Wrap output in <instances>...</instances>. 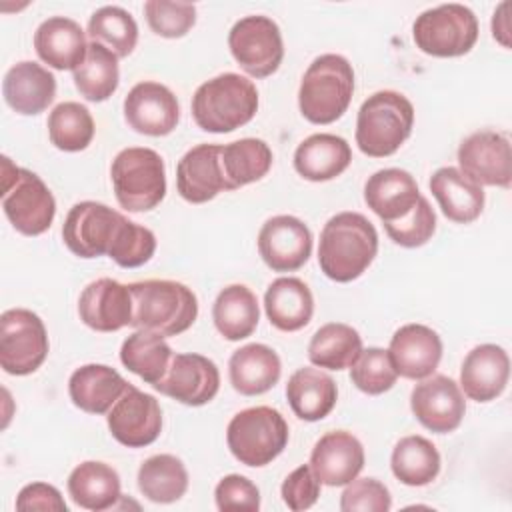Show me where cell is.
Returning <instances> with one entry per match:
<instances>
[{
	"mask_svg": "<svg viewBox=\"0 0 512 512\" xmlns=\"http://www.w3.org/2000/svg\"><path fill=\"white\" fill-rule=\"evenodd\" d=\"M120 82L118 56L102 44L90 42L84 62L74 70V86L90 102L108 100Z\"/></svg>",
	"mask_w": 512,
	"mask_h": 512,
	"instance_id": "obj_40",
	"label": "cell"
},
{
	"mask_svg": "<svg viewBox=\"0 0 512 512\" xmlns=\"http://www.w3.org/2000/svg\"><path fill=\"white\" fill-rule=\"evenodd\" d=\"M350 380L360 392L370 396L388 392L398 380L390 352L378 346L362 350L358 360L350 366Z\"/></svg>",
	"mask_w": 512,
	"mask_h": 512,
	"instance_id": "obj_43",
	"label": "cell"
},
{
	"mask_svg": "<svg viewBox=\"0 0 512 512\" xmlns=\"http://www.w3.org/2000/svg\"><path fill=\"white\" fill-rule=\"evenodd\" d=\"M510 376V358L502 346L480 344L472 348L460 368V388L474 402L496 400Z\"/></svg>",
	"mask_w": 512,
	"mask_h": 512,
	"instance_id": "obj_23",
	"label": "cell"
},
{
	"mask_svg": "<svg viewBox=\"0 0 512 512\" xmlns=\"http://www.w3.org/2000/svg\"><path fill=\"white\" fill-rule=\"evenodd\" d=\"M258 254L270 270L294 272L302 268L312 254V232L296 216H272L258 232Z\"/></svg>",
	"mask_w": 512,
	"mask_h": 512,
	"instance_id": "obj_16",
	"label": "cell"
},
{
	"mask_svg": "<svg viewBox=\"0 0 512 512\" xmlns=\"http://www.w3.org/2000/svg\"><path fill=\"white\" fill-rule=\"evenodd\" d=\"M138 488L150 502L172 504L188 490L186 466L172 454L150 456L138 468Z\"/></svg>",
	"mask_w": 512,
	"mask_h": 512,
	"instance_id": "obj_39",
	"label": "cell"
},
{
	"mask_svg": "<svg viewBox=\"0 0 512 512\" xmlns=\"http://www.w3.org/2000/svg\"><path fill=\"white\" fill-rule=\"evenodd\" d=\"M310 468L320 484L346 486L364 468L362 442L346 430L326 432L312 448Z\"/></svg>",
	"mask_w": 512,
	"mask_h": 512,
	"instance_id": "obj_21",
	"label": "cell"
},
{
	"mask_svg": "<svg viewBox=\"0 0 512 512\" xmlns=\"http://www.w3.org/2000/svg\"><path fill=\"white\" fill-rule=\"evenodd\" d=\"M124 118L138 134L166 136L180 120V106L168 86L144 80L134 84L126 94Z\"/></svg>",
	"mask_w": 512,
	"mask_h": 512,
	"instance_id": "obj_18",
	"label": "cell"
},
{
	"mask_svg": "<svg viewBox=\"0 0 512 512\" xmlns=\"http://www.w3.org/2000/svg\"><path fill=\"white\" fill-rule=\"evenodd\" d=\"M288 424L270 406H254L232 416L226 428V442L232 456L246 466H266L276 460L288 444Z\"/></svg>",
	"mask_w": 512,
	"mask_h": 512,
	"instance_id": "obj_8",
	"label": "cell"
},
{
	"mask_svg": "<svg viewBox=\"0 0 512 512\" xmlns=\"http://www.w3.org/2000/svg\"><path fill=\"white\" fill-rule=\"evenodd\" d=\"M440 454L424 436H404L396 442L390 468L392 474L406 486H426L440 474Z\"/></svg>",
	"mask_w": 512,
	"mask_h": 512,
	"instance_id": "obj_38",
	"label": "cell"
},
{
	"mask_svg": "<svg viewBox=\"0 0 512 512\" xmlns=\"http://www.w3.org/2000/svg\"><path fill=\"white\" fill-rule=\"evenodd\" d=\"M286 398L300 420L318 422L336 406L338 386L330 374L304 366L288 378Z\"/></svg>",
	"mask_w": 512,
	"mask_h": 512,
	"instance_id": "obj_32",
	"label": "cell"
},
{
	"mask_svg": "<svg viewBox=\"0 0 512 512\" xmlns=\"http://www.w3.org/2000/svg\"><path fill=\"white\" fill-rule=\"evenodd\" d=\"M352 94V64L340 54H322L312 60L302 76L298 108L312 124H332L348 110Z\"/></svg>",
	"mask_w": 512,
	"mask_h": 512,
	"instance_id": "obj_4",
	"label": "cell"
},
{
	"mask_svg": "<svg viewBox=\"0 0 512 512\" xmlns=\"http://www.w3.org/2000/svg\"><path fill=\"white\" fill-rule=\"evenodd\" d=\"M390 508L392 496L376 478H354L340 496L342 512H388Z\"/></svg>",
	"mask_w": 512,
	"mask_h": 512,
	"instance_id": "obj_47",
	"label": "cell"
},
{
	"mask_svg": "<svg viewBox=\"0 0 512 512\" xmlns=\"http://www.w3.org/2000/svg\"><path fill=\"white\" fill-rule=\"evenodd\" d=\"M410 408L416 420L430 432H454L466 412V400L460 386L444 376L422 378L410 392Z\"/></svg>",
	"mask_w": 512,
	"mask_h": 512,
	"instance_id": "obj_15",
	"label": "cell"
},
{
	"mask_svg": "<svg viewBox=\"0 0 512 512\" xmlns=\"http://www.w3.org/2000/svg\"><path fill=\"white\" fill-rule=\"evenodd\" d=\"M430 192L442 214L456 224H470L484 210L482 186L454 166H442L432 174Z\"/></svg>",
	"mask_w": 512,
	"mask_h": 512,
	"instance_id": "obj_27",
	"label": "cell"
},
{
	"mask_svg": "<svg viewBox=\"0 0 512 512\" xmlns=\"http://www.w3.org/2000/svg\"><path fill=\"white\" fill-rule=\"evenodd\" d=\"M2 94L14 112L22 116H36L54 102L56 78L44 66L24 60L6 72Z\"/></svg>",
	"mask_w": 512,
	"mask_h": 512,
	"instance_id": "obj_24",
	"label": "cell"
},
{
	"mask_svg": "<svg viewBox=\"0 0 512 512\" xmlns=\"http://www.w3.org/2000/svg\"><path fill=\"white\" fill-rule=\"evenodd\" d=\"M362 350L358 330L344 322H328L314 332L308 344V358L318 368L344 370L358 360Z\"/></svg>",
	"mask_w": 512,
	"mask_h": 512,
	"instance_id": "obj_37",
	"label": "cell"
},
{
	"mask_svg": "<svg viewBox=\"0 0 512 512\" xmlns=\"http://www.w3.org/2000/svg\"><path fill=\"white\" fill-rule=\"evenodd\" d=\"M126 216L94 200L78 202L66 214L62 240L66 248L80 258L108 256L112 242Z\"/></svg>",
	"mask_w": 512,
	"mask_h": 512,
	"instance_id": "obj_12",
	"label": "cell"
},
{
	"mask_svg": "<svg viewBox=\"0 0 512 512\" xmlns=\"http://www.w3.org/2000/svg\"><path fill=\"white\" fill-rule=\"evenodd\" d=\"M16 510L26 512V510H48V512H66L68 506L52 484L46 482H32L26 484L18 496H16Z\"/></svg>",
	"mask_w": 512,
	"mask_h": 512,
	"instance_id": "obj_50",
	"label": "cell"
},
{
	"mask_svg": "<svg viewBox=\"0 0 512 512\" xmlns=\"http://www.w3.org/2000/svg\"><path fill=\"white\" fill-rule=\"evenodd\" d=\"M50 350L48 332L38 314L28 308H10L0 316V366L6 374L36 372Z\"/></svg>",
	"mask_w": 512,
	"mask_h": 512,
	"instance_id": "obj_10",
	"label": "cell"
},
{
	"mask_svg": "<svg viewBox=\"0 0 512 512\" xmlns=\"http://www.w3.org/2000/svg\"><path fill=\"white\" fill-rule=\"evenodd\" d=\"M478 18L464 4H440L424 10L412 26L416 46L434 58L468 54L478 40Z\"/></svg>",
	"mask_w": 512,
	"mask_h": 512,
	"instance_id": "obj_9",
	"label": "cell"
},
{
	"mask_svg": "<svg viewBox=\"0 0 512 512\" xmlns=\"http://www.w3.org/2000/svg\"><path fill=\"white\" fill-rule=\"evenodd\" d=\"M156 252V236L150 228L124 218L108 256L122 268L144 266Z\"/></svg>",
	"mask_w": 512,
	"mask_h": 512,
	"instance_id": "obj_44",
	"label": "cell"
},
{
	"mask_svg": "<svg viewBox=\"0 0 512 512\" xmlns=\"http://www.w3.org/2000/svg\"><path fill=\"white\" fill-rule=\"evenodd\" d=\"M68 494L76 506L102 512L120 500V476L106 462L86 460L68 476Z\"/></svg>",
	"mask_w": 512,
	"mask_h": 512,
	"instance_id": "obj_33",
	"label": "cell"
},
{
	"mask_svg": "<svg viewBox=\"0 0 512 512\" xmlns=\"http://www.w3.org/2000/svg\"><path fill=\"white\" fill-rule=\"evenodd\" d=\"M458 164V170L480 186L510 188L512 154L508 136L496 130L472 132L458 146Z\"/></svg>",
	"mask_w": 512,
	"mask_h": 512,
	"instance_id": "obj_13",
	"label": "cell"
},
{
	"mask_svg": "<svg viewBox=\"0 0 512 512\" xmlns=\"http://www.w3.org/2000/svg\"><path fill=\"white\" fill-rule=\"evenodd\" d=\"M272 150L260 138H240L220 146V166L226 188L238 190L268 174L272 168Z\"/></svg>",
	"mask_w": 512,
	"mask_h": 512,
	"instance_id": "obj_35",
	"label": "cell"
},
{
	"mask_svg": "<svg viewBox=\"0 0 512 512\" xmlns=\"http://www.w3.org/2000/svg\"><path fill=\"white\" fill-rule=\"evenodd\" d=\"M398 376L422 380L434 374L442 358V340L436 330L424 324H404L390 338L388 346Z\"/></svg>",
	"mask_w": 512,
	"mask_h": 512,
	"instance_id": "obj_20",
	"label": "cell"
},
{
	"mask_svg": "<svg viewBox=\"0 0 512 512\" xmlns=\"http://www.w3.org/2000/svg\"><path fill=\"white\" fill-rule=\"evenodd\" d=\"M264 310L274 328L296 332L312 320L314 298L306 282L294 276H282L266 288Z\"/></svg>",
	"mask_w": 512,
	"mask_h": 512,
	"instance_id": "obj_31",
	"label": "cell"
},
{
	"mask_svg": "<svg viewBox=\"0 0 512 512\" xmlns=\"http://www.w3.org/2000/svg\"><path fill=\"white\" fill-rule=\"evenodd\" d=\"M134 300L130 326L160 336L186 332L198 316L196 294L176 280H144L128 284Z\"/></svg>",
	"mask_w": 512,
	"mask_h": 512,
	"instance_id": "obj_3",
	"label": "cell"
},
{
	"mask_svg": "<svg viewBox=\"0 0 512 512\" xmlns=\"http://www.w3.org/2000/svg\"><path fill=\"white\" fill-rule=\"evenodd\" d=\"M38 58L54 70H76L88 52L86 34L72 18L52 16L34 32Z\"/></svg>",
	"mask_w": 512,
	"mask_h": 512,
	"instance_id": "obj_25",
	"label": "cell"
},
{
	"mask_svg": "<svg viewBox=\"0 0 512 512\" xmlns=\"http://www.w3.org/2000/svg\"><path fill=\"white\" fill-rule=\"evenodd\" d=\"M384 230L394 244L402 248H420L436 232V214L430 202L424 196H420L414 208L404 218L386 222Z\"/></svg>",
	"mask_w": 512,
	"mask_h": 512,
	"instance_id": "obj_45",
	"label": "cell"
},
{
	"mask_svg": "<svg viewBox=\"0 0 512 512\" xmlns=\"http://www.w3.org/2000/svg\"><path fill=\"white\" fill-rule=\"evenodd\" d=\"M352 162L350 144L336 134H312L294 152V170L310 182H328Z\"/></svg>",
	"mask_w": 512,
	"mask_h": 512,
	"instance_id": "obj_30",
	"label": "cell"
},
{
	"mask_svg": "<svg viewBox=\"0 0 512 512\" xmlns=\"http://www.w3.org/2000/svg\"><path fill=\"white\" fill-rule=\"evenodd\" d=\"M414 106L396 90L368 96L356 118V144L370 158L392 156L412 134Z\"/></svg>",
	"mask_w": 512,
	"mask_h": 512,
	"instance_id": "obj_5",
	"label": "cell"
},
{
	"mask_svg": "<svg viewBox=\"0 0 512 512\" xmlns=\"http://www.w3.org/2000/svg\"><path fill=\"white\" fill-rule=\"evenodd\" d=\"M2 210L14 230L24 236L44 234L56 216V200L44 180L2 158Z\"/></svg>",
	"mask_w": 512,
	"mask_h": 512,
	"instance_id": "obj_7",
	"label": "cell"
},
{
	"mask_svg": "<svg viewBox=\"0 0 512 512\" xmlns=\"http://www.w3.org/2000/svg\"><path fill=\"white\" fill-rule=\"evenodd\" d=\"M144 16L150 30L162 38H182L196 24V6L190 2L148 0Z\"/></svg>",
	"mask_w": 512,
	"mask_h": 512,
	"instance_id": "obj_46",
	"label": "cell"
},
{
	"mask_svg": "<svg viewBox=\"0 0 512 512\" xmlns=\"http://www.w3.org/2000/svg\"><path fill=\"white\" fill-rule=\"evenodd\" d=\"M510 2H502L492 16V36L504 48H510V16H508Z\"/></svg>",
	"mask_w": 512,
	"mask_h": 512,
	"instance_id": "obj_51",
	"label": "cell"
},
{
	"mask_svg": "<svg viewBox=\"0 0 512 512\" xmlns=\"http://www.w3.org/2000/svg\"><path fill=\"white\" fill-rule=\"evenodd\" d=\"M214 500L218 510H250L260 508V490L252 480L240 474L224 476L214 490Z\"/></svg>",
	"mask_w": 512,
	"mask_h": 512,
	"instance_id": "obj_48",
	"label": "cell"
},
{
	"mask_svg": "<svg viewBox=\"0 0 512 512\" xmlns=\"http://www.w3.org/2000/svg\"><path fill=\"white\" fill-rule=\"evenodd\" d=\"M282 374L278 354L266 344H246L228 360V376L232 388L242 396H258L274 388Z\"/></svg>",
	"mask_w": 512,
	"mask_h": 512,
	"instance_id": "obj_28",
	"label": "cell"
},
{
	"mask_svg": "<svg viewBox=\"0 0 512 512\" xmlns=\"http://www.w3.org/2000/svg\"><path fill=\"white\" fill-rule=\"evenodd\" d=\"M80 320L96 332H116L130 326L134 314L132 292L112 278L90 282L78 298Z\"/></svg>",
	"mask_w": 512,
	"mask_h": 512,
	"instance_id": "obj_19",
	"label": "cell"
},
{
	"mask_svg": "<svg viewBox=\"0 0 512 512\" xmlns=\"http://www.w3.org/2000/svg\"><path fill=\"white\" fill-rule=\"evenodd\" d=\"M258 110V90L236 72L202 82L192 96V118L204 132L226 134L248 124Z\"/></svg>",
	"mask_w": 512,
	"mask_h": 512,
	"instance_id": "obj_2",
	"label": "cell"
},
{
	"mask_svg": "<svg viewBox=\"0 0 512 512\" xmlns=\"http://www.w3.org/2000/svg\"><path fill=\"white\" fill-rule=\"evenodd\" d=\"M212 320L226 340L238 342L248 338L260 320L256 294L244 284L222 288L212 306Z\"/></svg>",
	"mask_w": 512,
	"mask_h": 512,
	"instance_id": "obj_34",
	"label": "cell"
},
{
	"mask_svg": "<svg viewBox=\"0 0 512 512\" xmlns=\"http://www.w3.org/2000/svg\"><path fill=\"white\" fill-rule=\"evenodd\" d=\"M108 430L116 442L128 448H144L162 432V408L152 394L128 384L108 412Z\"/></svg>",
	"mask_w": 512,
	"mask_h": 512,
	"instance_id": "obj_14",
	"label": "cell"
},
{
	"mask_svg": "<svg viewBox=\"0 0 512 512\" xmlns=\"http://www.w3.org/2000/svg\"><path fill=\"white\" fill-rule=\"evenodd\" d=\"M378 252V232L360 212L332 216L318 244V264L326 278L346 284L360 278Z\"/></svg>",
	"mask_w": 512,
	"mask_h": 512,
	"instance_id": "obj_1",
	"label": "cell"
},
{
	"mask_svg": "<svg viewBox=\"0 0 512 512\" xmlns=\"http://www.w3.org/2000/svg\"><path fill=\"white\" fill-rule=\"evenodd\" d=\"M280 492H282L284 504L290 510L302 512V510H308L316 504V500L320 496V480L312 472L310 464H302V466L294 468L284 478Z\"/></svg>",
	"mask_w": 512,
	"mask_h": 512,
	"instance_id": "obj_49",
	"label": "cell"
},
{
	"mask_svg": "<svg viewBox=\"0 0 512 512\" xmlns=\"http://www.w3.org/2000/svg\"><path fill=\"white\" fill-rule=\"evenodd\" d=\"M110 178L120 208L128 212H148L166 196V166L152 148L120 150L112 160Z\"/></svg>",
	"mask_w": 512,
	"mask_h": 512,
	"instance_id": "obj_6",
	"label": "cell"
},
{
	"mask_svg": "<svg viewBox=\"0 0 512 512\" xmlns=\"http://www.w3.org/2000/svg\"><path fill=\"white\" fill-rule=\"evenodd\" d=\"M418 198L414 176L402 168L378 170L364 184V202L384 224L404 218Z\"/></svg>",
	"mask_w": 512,
	"mask_h": 512,
	"instance_id": "obj_26",
	"label": "cell"
},
{
	"mask_svg": "<svg viewBox=\"0 0 512 512\" xmlns=\"http://www.w3.org/2000/svg\"><path fill=\"white\" fill-rule=\"evenodd\" d=\"M88 38L102 44L118 58L132 54L138 42V24L130 12L120 6H102L88 20Z\"/></svg>",
	"mask_w": 512,
	"mask_h": 512,
	"instance_id": "obj_41",
	"label": "cell"
},
{
	"mask_svg": "<svg viewBox=\"0 0 512 512\" xmlns=\"http://www.w3.org/2000/svg\"><path fill=\"white\" fill-rule=\"evenodd\" d=\"M228 48L238 66L252 78L272 76L284 58L280 28L262 14L240 18L228 32Z\"/></svg>",
	"mask_w": 512,
	"mask_h": 512,
	"instance_id": "obj_11",
	"label": "cell"
},
{
	"mask_svg": "<svg viewBox=\"0 0 512 512\" xmlns=\"http://www.w3.org/2000/svg\"><path fill=\"white\" fill-rule=\"evenodd\" d=\"M154 390L186 406H204L220 390V372L202 354H174L164 378L154 384Z\"/></svg>",
	"mask_w": 512,
	"mask_h": 512,
	"instance_id": "obj_17",
	"label": "cell"
},
{
	"mask_svg": "<svg viewBox=\"0 0 512 512\" xmlns=\"http://www.w3.org/2000/svg\"><path fill=\"white\" fill-rule=\"evenodd\" d=\"M50 142L62 152H80L94 138V118L80 102H60L48 116Z\"/></svg>",
	"mask_w": 512,
	"mask_h": 512,
	"instance_id": "obj_42",
	"label": "cell"
},
{
	"mask_svg": "<svg viewBox=\"0 0 512 512\" xmlns=\"http://www.w3.org/2000/svg\"><path fill=\"white\" fill-rule=\"evenodd\" d=\"M172 356L174 352L164 336L150 330H134L120 348L122 364L152 386L164 378Z\"/></svg>",
	"mask_w": 512,
	"mask_h": 512,
	"instance_id": "obj_36",
	"label": "cell"
},
{
	"mask_svg": "<svg viewBox=\"0 0 512 512\" xmlns=\"http://www.w3.org/2000/svg\"><path fill=\"white\" fill-rule=\"evenodd\" d=\"M128 382L106 364H84L68 380V394L76 408L88 414H106L124 394Z\"/></svg>",
	"mask_w": 512,
	"mask_h": 512,
	"instance_id": "obj_29",
	"label": "cell"
},
{
	"mask_svg": "<svg viewBox=\"0 0 512 512\" xmlns=\"http://www.w3.org/2000/svg\"><path fill=\"white\" fill-rule=\"evenodd\" d=\"M176 188L190 204H204L220 192H228L220 166V144L190 148L176 166Z\"/></svg>",
	"mask_w": 512,
	"mask_h": 512,
	"instance_id": "obj_22",
	"label": "cell"
}]
</instances>
